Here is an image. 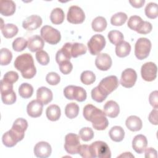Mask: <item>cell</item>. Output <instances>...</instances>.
I'll use <instances>...</instances> for the list:
<instances>
[{
	"label": "cell",
	"mask_w": 158,
	"mask_h": 158,
	"mask_svg": "<svg viewBox=\"0 0 158 158\" xmlns=\"http://www.w3.org/2000/svg\"><path fill=\"white\" fill-rule=\"evenodd\" d=\"M85 118L92 123L96 130H104L109 125V121L104 112L92 104H87L83 109Z\"/></svg>",
	"instance_id": "cell-1"
},
{
	"label": "cell",
	"mask_w": 158,
	"mask_h": 158,
	"mask_svg": "<svg viewBox=\"0 0 158 158\" xmlns=\"http://www.w3.org/2000/svg\"><path fill=\"white\" fill-rule=\"evenodd\" d=\"M14 67L21 72L22 76L25 79L33 78L36 73L33 58L28 53L22 54L17 57L14 61Z\"/></svg>",
	"instance_id": "cell-2"
},
{
	"label": "cell",
	"mask_w": 158,
	"mask_h": 158,
	"mask_svg": "<svg viewBox=\"0 0 158 158\" xmlns=\"http://www.w3.org/2000/svg\"><path fill=\"white\" fill-rule=\"evenodd\" d=\"M28 127L27 121L23 118L16 119L9 133L12 139L17 143L22 141L25 136V131Z\"/></svg>",
	"instance_id": "cell-3"
},
{
	"label": "cell",
	"mask_w": 158,
	"mask_h": 158,
	"mask_svg": "<svg viewBox=\"0 0 158 158\" xmlns=\"http://www.w3.org/2000/svg\"><path fill=\"white\" fill-rule=\"evenodd\" d=\"M91 157L110 158L111 152L106 143L102 141H96L89 145Z\"/></svg>",
	"instance_id": "cell-4"
},
{
	"label": "cell",
	"mask_w": 158,
	"mask_h": 158,
	"mask_svg": "<svg viewBox=\"0 0 158 158\" xmlns=\"http://www.w3.org/2000/svg\"><path fill=\"white\" fill-rule=\"evenodd\" d=\"M64 95L67 99H75L78 102L85 101L87 97L86 91L84 88L74 85L67 86L64 89Z\"/></svg>",
	"instance_id": "cell-5"
},
{
	"label": "cell",
	"mask_w": 158,
	"mask_h": 158,
	"mask_svg": "<svg viewBox=\"0 0 158 158\" xmlns=\"http://www.w3.org/2000/svg\"><path fill=\"white\" fill-rule=\"evenodd\" d=\"M152 47L151 41L146 38H140L136 42L135 55L139 60H143L148 57Z\"/></svg>",
	"instance_id": "cell-6"
},
{
	"label": "cell",
	"mask_w": 158,
	"mask_h": 158,
	"mask_svg": "<svg viewBox=\"0 0 158 158\" xmlns=\"http://www.w3.org/2000/svg\"><path fill=\"white\" fill-rule=\"evenodd\" d=\"M40 34L43 40L50 44H56L61 39L60 31L49 25L43 26L41 29Z\"/></svg>",
	"instance_id": "cell-7"
},
{
	"label": "cell",
	"mask_w": 158,
	"mask_h": 158,
	"mask_svg": "<svg viewBox=\"0 0 158 158\" xmlns=\"http://www.w3.org/2000/svg\"><path fill=\"white\" fill-rule=\"evenodd\" d=\"M106 44L105 38L102 35L96 34L93 35L88 42V48L91 54L98 55L104 48Z\"/></svg>",
	"instance_id": "cell-8"
},
{
	"label": "cell",
	"mask_w": 158,
	"mask_h": 158,
	"mask_svg": "<svg viewBox=\"0 0 158 158\" xmlns=\"http://www.w3.org/2000/svg\"><path fill=\"white\" fill-rule=\"evenodd\" d=\"M118 85L117 77L115 75H110L103 78L98 86L104 94L108 96L117 88Z\"/></svg>",
	"instance_id": "cell-9"
},
{
	"label": "cell",
	"mask_w": 158,
	"mask_h": 158,
	"mask_svg": "<svg viewBox=\"0 0 158 158\" xmlns=\"http://www.w3.org/2000/svg\"><path fill=\"white\" fill-rule=\"evenodd\" d=\"M80 145V137L75 133H69L65 137L64 148L70 154H78V148Z\"/></svg>",
	"instance_id": "cell-10"
},
{
	"label": "cell",
	"mask_w": 158,
	"mask_h": 158,
	"mask_svg": "<svg viewBox=\"0 0 158 158\" xmlns=\"http://www.w3.org/2000/svg\"><path fill=\"white\" fill-rule=\"evenodd\" d=\"M85 19V15L82 9L77 6H72L69 7L67 20L73 24L82 23Z\"/></svg>",
	"instance_id": "cell-11"
},
{
	"label": "cell",
	"mask_w": 158,
	"mask_h": 158,
	"mask_svg": "<svg viewBox=\"0 0 158 158\" xmlns=\"http://www.w3.org/2000/svg\"><path fill=\"white\" fill-rule=\"evenodd\" d=\"M157 71V65L154 62H148L141 66V75L144 80L152 81L156 78Z\"/></svg>",
	"instance_id": "cell-12"
},
{
	"label": "cell",
	"mask_w": 158,
	"mask_h": 158,
	"mask_svg": "<svg viewBox=\"0 0 158 158\" xmlns=\"http://www.w3.org/2000/svg\"><path fill=\"white\" fill-rule=\"evenodd\" d=\"M137 80V73L136 71L131 68L124 70L121 75L120 84L122 86L127 88L133 87Z\"/></svg>",
	"instance_id": "cell-13"
},
{
	"label": "cell",
	"mask_w": 158,
	"mask_h": 158,
	"mask_svg": "<svg viewBox=\"0 0 158 158\" xmlns=\"http://www.w3.org/2000/svg\"><path fill=\"white\" fill-rule=\"evenodd\" d=\"M34 154L39 158H47L51 154L52 149L51 145L46 141H40L34 147Z\"/></svg>",
	"instance_id": "cell-14"
},
{
	"label": "cell",
	"mask_w": 158,
	"mask_h": 158,
	"mask_svg": "<svg viewBox=\"0 0 158 158\" xmlns=\"http://www.w3.org/2000/svg\"><path fill=\"white\" fill-rule=\"evenodd\" d=\"M112 61L110 56L106 53L99 54L95 59L96 67L102 71L108 70L112 66Z\"/></svg>",
	"instance_id": "cell-15"
},
{
	"label": "cell",
	"mask_w": 158,
	"mask_h": 158,
	"mask_svg": "<svg viewBox=\"0 0 158 158\" xmlns=\"http://www.w3.org/2000/svg\"><path fill=\"white\" fill-rule=\"evenodd\" d=\"M43 20L40 16L31 15L27 17L22 22V27L27 30L33 31L38 28L42 24Z\"/></svg>",
	"instance_id": "cell-16"
},
{
	"label": "cell",
	"mask_w": 158,
	"mask_h": 158,
	"mask_svg": "<svg viewBox=\"0 0 158 158\" xmlns=\"http://www.w3.org/2000/svg\"><path fill=\"white\" fill-rule=\"evenodd\" d=\"M43 109V104L38 99L30 102L27 107L28 115L33 118L39 117L41 115Z\"/></svg>",
	"instance_id": "cell-17"
},
{
	"label": "cell",
	"mask_w": 158,
	"mask_h": 158,
	"mask_svg": "<svg viewBox=\"0 0 158 158\" xmlns=\"http://www.w3.org/2000/svg\"><path fill=\"white\" fill-rule=\"evenodd\" d=\"M148 145L146 137L141 134L136 135L132 141V148L138 154H142Z\"/></svg>",
	"instance_id": "cell-18"
},
{
	"label": "cell",
	"mask_w": 158,
	"mask_h": 158,
	"mask_svg": "<svg viewBox=\"0 0 158 158\" xmlns=\"http://www.w3.org/2000/svg\"><path fill=\"white\" fill-rule=\"evenodd\" d=\"M53 98V94L51 90L47 87L41 86L36 91V99L43 105L49 103Z\"/></svg>",
	"instance_id": "cell-19"
},
{
	"label": "cell",
	"mask_w": 158,
	"mask_h": 158,
	"mask_svg": "<svg viewBox=\"0 0 158 158\" xmlns=\"http://www.w3.org/2000/svg\"><path fill=\"white\" fill-rule=\"evenodd\" d=\"M71 43H65L62 48L57 51L56 55V60L57 64H60L65 60H70L71 56Z\"/></svg>",
	"instance_id": "cell-20"
},
{
	"label": "cell",
	"mask_w": 158,
	"mask_h": 158,
	"mask_svg": "<svg viewBox=\"0 0 158 158\" xmlns=\"http://www.w3.org/2000/svg\"><path fill=\"white\" fill-rule=\"evenodd\" d=\"M103 112L106 116L110 118H115L119 114L120 107L115 101L110 100L107 101L104 106Z\"/></svg>",
	"instance_id": "cell-21"
},
{
	"label": "cell",
	"mask_w": 158,
	"mask_h": 158,
	"mask_svg": "<svg viewBox=\"0 0 158 158\" xmlns=\"http://www.w3.org/2000/svg\"><path fill=\"white\" fill-rule=\"evenodd\" d=\"M44 46V42L43 39L38 35H34L28 38L27 46L31 52L39 51L43 49Z\"/></svg>",
	"instance_id": "cell-22"
},
{
	"label": "cell",
	"mask_w": 158,
	"mask_h": 158,
	"mask_svg": "<svg viewBox=\"0 0 158 158\" xmlns=\"http://www.w3.org/2000/svg\"><path fill=\"white\" fill-rule=\"evenodd\" d=\"M16 6L13 1H0V12L4 16H10L15 12Z\"/></svg>",
	"instance_id": "cell-23"
},
{
	"label": "cell",
	"mask_w": 158,
	"mask_h": 158,
	"mask_svg": "<svg viewBox=\"0 0 158 158\" xmlns=\"http://www.w3.org/2000/svg\"><path fill=\"white\" fill-rule=\"evenodd\" d=\"M125 125L127 128L131 131H139L143 127L141 118L136 115L129 116L125 121Z\"/></svg>",
	"instance_id": "cell-24"
},
{
	"label": "cell",
	"mask_w": 158,
	"mask_h": 158,
	"mask_svg": "<svg viewBox=\"0 0 158 158\" xmlns=\"http://www.w3.org/2000/svg\"><path fill=\"white\" fill-rule=\"evenodd\" d=\"M46 114L47 118L52 122L58 120L61 115V111L60 107L56 104H52L48 107L46 110Z\"/></svg>",
	"instance_id": "cell-25"
},
{
	"label": "cell",
	"mask_w": 158,
	"mask_h": 158,
	"mask_svg": "<svg viewBox=\"0 0 158 158\" xmlns=\"http://www.w3.org/2000/svg\"><path fill=\"white\" fill-rule=\"evenodd\" d=\"M109 135L112 141L115 142H120L125 137V131L122 127L120 126H114L109 130Z\"/></svg>",
	"instance_id": "cell-26"
},
{
	"label": "cell",
	"mask_w": 158,
	"mask_h": 158,
	"mask_svg": "<svg viewBox=\"0 0 158 158\" xmlns=\"http://www.w3.org/2000/svg\"><path fill=\"white\" fill-rule=\"evenodd\" d=\"M65 14L61 8L56 7L54 9L50 14V20L54 25L61 24L64 20Z\"/></svg>",
	"instance_id": "cell-27"
},
{
	"label": "cell",
	"mask_w": 158,
	"mask_h": 158,
	"mask_svg": "<svg viewBox=\"0 0 158 158\" xmlns=\"http://www.w3.org/2000/svg\"><path fill=\"white\" fill-rule=\"evenodd\" d=\"M1 32L6 38H12L15 36L19 31L18 27L12 23H7L1 28Z\"/></svg>",
	"instance_id": "cell-28"
},
{
	"label": "cell",
	"mask_w": 158,
	"mask_h": 158,
	"mask_svg": "<svg viewBox=\"0 0 158 158\" xmlns=\"http://www.w3.org/2000/svg\"><path fill=\"white\" fill-rule=\"evenodd\" d=\"M131 51V45L127 41H123L115 47V54L119 57H125L129 55Z\"/></svg>",
	"instance_id": "cell-29"
},
{
	"label": "cell",
	"mask_w": 158,
	"mask_h": 158,
	"mask_svg": "<svg viewBox=\"0 0 158 158\" xmlns=\"http://www.w3.org/2000/svg\"><path fill=\"white\" fill-rule=\"evenodd\" d=\"M107 21L104 17H96L91 23L93 30L96 32H101L106 30L107 27Z\"/></svg>",
	"instance_id": "cell-30"
},
{
	"label": "cell",
	"mask_w": 158,
	"mask_h": 158,
	"mask_svg": "<svg viewBox=\"0 0 158 158\" xmlns=\"http://www.w3.org/2000/svg\"><path fill=\"white\" fill-rule=\"evenodd\" d=\"M33 93V86L28 83H23L19 88V95L24 99L30 98Z\"/></svg>",
	"instance_id": "cell-31"
},
{
	"label": "cell",
	"mask_w": 158,
	"mask_h": 158,
	"mask_svg": "<svg viewBox=\"0 0 158 158\" xmlns=\"http://www.w3.org/2000/svg\"><path fill=\"white\" fill-rule=\"evenodd\" d=\"M87 48L82 43H74L71 46V56L72 57L76 58L79 56L85 54L86 52Z\"/></svg>",
	"instance_id": "cell-32"
},
{
	"label": "cell",
	"mask_w": 158,
	"mask_h": 158,
	"mask_svg": "<svg viewBox=\"0 0 158 158\" xmlns=\"http://www.w3.org/2000/svg\"><path fill=\"white\" fill-rule=\"evenodd\" d=\"M79 113V106L75 102H70L66 105L65 114L69 118L72 119L77 117Z\"/></svg>",
	"instance_id": "cell-33"
},
{
	"label": "cell",
	"mask_w": 158,
	"mask_h": 158,
	"mask_svg": "<svg viewBox=\"0 0 158 158\" xmlns=\"http://www.w3.org/2000/svg\"><path fill=\"white\" fill-rule=\"evenodd\" d=\"M127 15L122 12H119L111 17L110 23L114 26H122L127 20Z\"/></svg>",
	"instance_id": "cell-34"
},
{
	"label": "cell",
	"mask_w": 158,
	"mask_h": 158,
	"mask_svg": "<svg viewBox=\"0 0 158 158\" xmlns=\"http://www.w3.org/2000/svg\"><path fill=\"white\" fill-rule=\"evenodd\" d=\"M107 36L109 41L115 46L121 43L124 39V36L122 33L118 30L110 31L108 33Z\"/></svg>",
	"instance_id": "cell-35"
},
{
	"label": "cell",
	"mask_w": 158,
	"mask_h": 158,
	"mask_svg": "<svg viewBox=\"0 0 158 158\" xmlns=\"http://www.w3.org/2000/svg\"><path fill=\"white\" fill-rule=\"evenodd\" d=\"M145 14L147 17L154 19L158 16V7L157 4L154 2L148 3L144 9Z\"/></svg>",
	"instance_id": "cell-36"
},
{
	"label": "cell",
	"mask_w": 158,
	"mask_h": 158,
	"mask_svg": "<svg viewBox=\"0 0 158 158\" xmlns=\"http://www.w3.org/2000/svg\"><path fill=\"white\" fill-rule=\"evenodd\" d=\"M80 80L83 84L89 85L95 81L96 75L92 71L85 70L81 73L80 75Z\"/></svg>",
	"instance_id": "cell-37"
},
{
	"label": "cell",
	"mask_w": 158,
	"mask_h": 158,
	"mask_svg": "<svg viewBox=\"0 0 158 158\" xmlns=\"http://www.w3.org/2000/svg\"><path fill=\"white\" fill-rule=\"evenodd\" d=\"M12 59V52L7 48H2L0 53V63L1 65H7L10 64Z\"/></svg>",
	"instance_id": "cell-38"
},
{
	"label": "cell",
	"mask_w": 158,
	"mask_h": 158,
	"mask_svg": "<svg viewBox=\"0 0 158 158\" xmlns=\"http://www.w3.org/2000/svg\"><path fill=\"white\" fill-rule=\"evenodd\" d=\"M28 46V41L22 37L17 38L12 43V48L15 51L21 52Z\"/></svg>",
	"instance_id": "cell-39"
},
{
	"label": "cell",
	"mask_w": 158,
	"mask_h": 158,
	"mask_svg": "<svg viewBox=\"0 0 158 158\" xmlns=\"http://www.w3.org/2000/svg\"><path fill=\"white\" fill-rule=\"evenodd\" d=\"M142 19L138 15H132L128 19L127 25L132 30L137 31L143 23Z\"/></svg>",
	"instance_id": "cell-40"
},
{
	"label": "cell",
	"mask_w": 158,
	"mask_h": 158,
	"mask_svg": "<svg viewBox=\"0 0 158 158\" xmlns=\"http://www.w3.org/2000/svg\"><path fill=\"white\" fill-rule=\"evenodd\" d=\"M80 138L84 141H89L94 137V132L89 127L82 128L79 131Z\"/></svg>",
	"instance_id": "cell-41"
},
{
	"label": "cell",
	"mask_w": 158,
	"mask_h": 158,
	"mask_svg": "<svg viewBox=\"0 0 158 158\" xmlns=\"http://www.w3.org/2000/svg\"><path fill=\"white\" fill-rule=\"evenodd\" d=\"M35 57L38 62L42 65H46L49 62V56L48 54L43 50L37 51Z\"/></svg>",
	"instance_id": "cell-42"
},
{
	"label": "cell",
	"mask_w": 158,
	"mask_h": 158,
	"mask_svg": "<svg viewBox=\"0 0 158 158\" xmlns=\"http://www.w3.org/2000/svg\"><path fill=\"white\" fill-rule=\"evenodd\" d=\"M91 98L92 99L98 102H102V101H104L107 97V96H106V94H104L101 90L100 89L98 88V86H97L96 87L94 88L92 90H91Z\"/></svg>",
	"instance_id": "cell-43"
},
{
	"label": "cell",
	"mask_w": 158,
	"mask_h": 158,
	"mask_svg": "<svg viewBox=\"0 0 158 158\" xmlns=\"http://www.w3.org/2000/svg\"><path fill=\"white\" fill-rule=\"evenodd\" d=\"M17 99L16 94L13 91L9 93L1 95V100L2 102L6 105H10L13 104L15 102Z\"/></svg>",
	"instance_id": "cell-44"
},
{
	"label": "cell",
	"mask_w": 158,
	"mask_h": 158,
	"mask_svg": "<svg viewBox=\"0 0 158 158\" xmlns=\"http://www.w3.org/2000/svg\"><path fill=\"white\" fill-rule=\"evenodd\" d=\"M46 80L51 85H56L60 82V77L57 73L51 72L47 74Z\"/></svg>",
	"instance_id": "cell-45"
},
{
	"label": "cell",
	"mask_w": 158,
	"mask_h": 158,
	"mask_svg": "<svg viewBox=\"0 0 158 158\" xmlns=\"http://www.w3.org/2000/svg\"><path fill=\"white\" fill-rule=\"evenodd\" d=\"M18 79L19 75L17 72L14 71H9L5 73L2 80L7 83L13 84L14 83L16 82L18 80Z\"/></svg>",
	"instance_id": "cell-46"
},
{
	"label": "cell",
	"mask_w": 158,
	"mask_h": 158,
	"mask_svg": "<svg viewBox=\"0 0 158 158\" xmlns=\"http://www.w3.org/2000/svg\"><path fill=\"white\" fill-rule=\"evenodd\" d=\"M2 141L4 146L8 148H12L17 144V142H15L12 138L10 136L9 131L4 133L2 137Z\"/></svg>",
	"instance_id": "cell-47"
},
{
	"label": "cell",
	"mask_w": 158,
	"mask_h": 158,
	"mask_svg": "<svg viewBox=\"0 0 158 158\" xmlns=\"http://www.w3.org/2000/svg\"><path fill=\"white\" fill-rule=\"evenodd\" d=\"M60 71L64 75L70 73L73 69V65L70 60H65L59 64Z\"/></svg>",
	"instance_id": "cell-48"
},
{
	"label": "cell",
	"mask_w": 158,
	"mask_h": 158,
	"mask_svg": "<svg viewBox=\"0 0 158 158\" xmlns=\"http://www.w3.org/2000/svg\"><path fill=\"white\" fill-rule=\"evenodd\" d=\"M152 29V26L151 23L147 21H143L141 25H140L138 30L136 31L137 33L139 34H143L146 35L151 31Z\"/></svg>",
	"instance_id": "cell-49"
},
{
	"label": "cell",
	"mask_w": 158,
	"mask_h": 158,
	"mask_svg": "<svg viewBox=\"0 0 158 158\" xmlns=\"http://www.w3.org/2000/svg\"><path fill=\"white\" fill-rule=\"evenodd\" d=\"M78 154L84 158H91L89 146L87 144L80 145L78 150Z\"/></svg>",
	"instance_id": "cell-50"
},
{
	"label": "cell",
	"mask_w": 158,
	"mask_h": 158,
	"mask_svg": "<svg viewBox=\"0 0 158 158\" xmlns=\"http://www.w3.org/2000/svg\"><path fill=\"white\" fill-rule=\"evenodd\" d=\"M13 84L7 83L2 80H1V94L4 95L13 91Z\"/></svg>",
	"instance_id": "cell-51"
},
{
	"label": "cell",
	"mask_w": 158,
	"mask_h": 158,
	"mask_svg": "<svg viewBox=\"0 0 158 158\" xmlns=\"http://www.w3.org/2000/svg\"><path fill=\"white\" fill-rule=\"evenodd\" d=\"M149 101L151 106L154 108L158 107V91L157 90L152 91L149 96Z\"/></svg>",
	"instance_id": "cell-52"
},
{
	"label": "cell",
	"mask_w": 158,
	"mask_h": 158,
	"mask_svg": "<svg viewBox=\"0 0 158 158\" xmlns=\"http://www.w3.org/2000/svg\"><path fill=\"white\" fill-rule=\"evenodd\" d=\"M149 121L152 124L157 125L158 124L157 122V108H154L149 114L148 117Z\"/></svg>",
	"instance_id": "cell-53"
},
{
	"label": "cell",
	"mask_w": 158,
	"mask_h": 158,
	"mask_svg": "<svg viewBox=\"0 0 158 158\" xmlns=\"http://www.w3.org/2000/svg\"><path fill=\"white\" fill-rule=\"evenodd\" d=\"M145 157L146 158H156L157 157V151L152 148L145 149Z\"/></svg>",
	"instance_id": "cell-54"
},
{
	"label": "cell",
	"mask_w": 158,
	"mask_h": 158,
	"mask_svg": "<svg viewBox=\"0 0 158 158\" xmlns=\"http://www.w3.org/2000/svg\"><path fill=\"white\" fill-rule=\"evenodd\" d=\"M130 4L135 8H140L143 6L145 0H133L129 1Z\"/></svg>",
	"instance_id": "cell-55"
},
{
	"label": "cell",
	"mask_w": 158,
	"mask_h": 158,
	"mask_svg": "<svg viewBox=\"0 0 158 158\" xmlns=\"http://www.w3.org/2000/svg\"><path fill=\"white\" fill-rule=\"evenodd\" d=\"M118 157H134V156L132 155V154H131V152H124L123 154L120 155V156H118Z\"/></svg>",
	"instance_id": "cell-56"
},
{
	"label": "cell",
	"mask_w": 158,
	"mask_h": 158,
	"mask_svg": "<svg viewBox=\"0 0 158 158\" xmlns=\"http://www.w3.org/2000/svg\"><path fill=\"white\" fill-rule=\"evenodd\" d=\"M1 19V28H2L4 25V24H3V20H2V18H1L0 19Z\"/></svg>",
	"instance_id": "cell-57"
}]
</instances>
